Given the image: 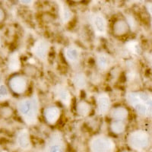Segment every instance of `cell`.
<instances>
[{
  "instance_id": "6da1fadb",
  "label": "cell",
  "mask_w": 152,
  "mask_h": 152,
  "mask_svg": "<svg viewBox=\"0 0 152 152\" xmlns=\"http://www.w3.org/2000/svg\"><path fill=\"white\" fill-rule=\"evenodd\" d=\"M126 100L137 113L152 119V97L144 91H131L126 95Z\"/></svg>"
},
{
  "instance_id": "7a4b0ae2",
  "label": "cell",
  "mask_w": 152,
  "mask_h": 152,
  "mask_svg": "<svg viewBox=\"0 0 152 152\" xmlns=\"http://www.w3.org/2000/svg\"><path fill=\"white\" fill-rule=\"evenodd\" d=\"M18 112L26 124L31 126L37 123L39 114V103L37 97H27L18 104Z\"/></svg>"
},
{
  "instance_id": "3957f363",
  "label": "cell",
  "mask_w": 152,
  "mask_h": 152,
  "mask_svg": "<svg viewBox=\"0 0 152 152\" xmlns=\"http://www.w3.org/2000/svg\"><path fill=\"white\" fill-rule=\"evenodd\" d=\"M9 91L16 96H22L29 89V79L28 75L16 72L11 75L7 81Z\"/></svg>"
},
{
  "instance_id": "277c9868",
  "label": "cell",
  "mask_w": 152,
  "mask_h": 152,
  "mask_svg": "<svg viewBox=\"0 0 152 152\" xmlns=\"http://www.w3.org/2000/svg\"><path fill=\"white\" fill-rule=\"evenodd\" d=\"M127 143L132 150L142 151L148 148L151 143L150 135L143 130H135L129 135Z\"/></svg>"
},
{
  "instance_id": "5b68a950",
  "label": "cell",
  "mask_w": 152,
  "mask_h": 152,
  "mask_svg": "<svg viewBox=\"0 0 152 152\" xmlns=\"http://www.w3.org/2000/svg\"><path fill=\"white\" fill-rule=\"evenodd\" d=\"M91 152H114L116 146L113 139L104 135L93 137L89 145Z\"/></svg>"
},
{
  "instance_id": "8992f818",
  "label": "cell",
  "mask_w": 152,
  "mask_h": 152,
  "mask_svg": "<svg viewBox=\"0 0 152 152\" xmlns=\"http://www.w3.org/2000/svg\"><path fill=\"white\" fill-rule=\"evenodd\" d=\"M131 31V26L129 21L124 18H118L114 20L111 26V32L114 37L118 38L127 36Z\"/></svg>"
},
{
  "instance_id": "52a82bcc",
  "label": "cell",
  "mask_w": 152,
  "mask_h": 152,
  "mask_svg": "<svg viewBox=\"0 0 152 152\" xmlns=\"http://www.w3.org/2000/svg\"><path fill=\"white\" fill-rule=\"evenodd\" d=\"M62 110L58 106L50 105L43 109V116L46 123L50 126H55L60 119Z\"/></svg>"
},
{
  "instance_id": "ba28073f",
  "label": "cell",
  "mask_w": 152,
  "mask_h": 152,
  "mask_svg": "<svg viewBox=\"0 0 152 152\" xmlns=\"http://www.w3.org/2000/svg\"><path fill=\"white\" fill-rule=\"evenodd\" d=\"M50 50V43L46 39H39L34 44L33 53L37 59L44 61L48 56Z\"/></svg>"
},
{
  "instance_id": "9c48e42d",
  "label": "cell",
  "mask_w": 152,
  "mask_h": 152,
  "mask_svg": "<svg viewBox=\"0 0 152 152\" xmlns=\"http://www.w3.org/2000/svg\"><path fill=\"white\" fill-rule=\"evenodd\" d=\"M48 152H64V141L59 132L53 133L48 142Z\"/></svg>"
},
{
  "instance_id": "30bf717a",
  "label": "cell",
  "mask_w": 152,
  "mask_h": 152,
  "mask_svg": "<svg viewBox=\"0 0 152 152\" xmlns=\"http://www.w3.org/2000/svg\"><path fill=\"white\" fill-rule=\"evenodd\" d=\"M97 107L98 113L100 115H106L109 113L112 108L111 107V100L107 94H100L97 98Z\"/></svg>"
},
{
  "instance_id": "8fae6325",
  "label": "cell",
  "mask_w": 152,
  "mask_h": 152,
  "mask_svg": "<svg viewBox=\"0 0 152 152\" xmlns=\"http://www.w3.org/2000/svg\"><path fill=\"white\" fill-rule=\"evenodd\" d=\"M109 114L112 120L125 121L128 119L129 116V111L124 106L118 105L112 107L110 110Z\"/></svg>"
},
{
  "instance_id": "7c38bea8",
  "label": "cell",
  "mask_w": 152,
  "mask_h": 152,
  "mask_svg": "<svg viewBox=\"0 0 152 152\" xmlns=\"http://www.w3.org/2000/svg\"><path fill=\"white\" fill-rule=\"evenodd\" d=\"M55 95L59 101L68 106L71 102V94L66 87L62 85H57L55 88Z\"/></svg>"
},
{
  "instance_id": "4fadbf2b",
  "label": "cell",
  "mask_w": 152,
  "mask_h": 152,
  "mask_svg": "<svg viewBox=\"0 0 152 152\" xmlns=\"http://www.w3.org/2000/svg\"><path fill=\"white\" fill-rule=\"evenodd\" d=\"M76 113L81 117L89 116L92 111V106L86 100H80L75 106Z\"/></svg>"
},
{
  "instance_id": "5bb4252c",
  "label": "cell",
  "mask_w": 152,
  "mask_h": 152,
  "mask_svg": "<svg viewBox=\"0 0 152 152\" xmlns=\"http://www.w3.org/2000/svg\"><path fill=\"white\" fill-rule=\"evenodd\" d=\"M64 56L69 63H76L80 59V51L78 49L73 46H69L65 49Z\"/></svg>"
},
{
  "instance_id": "9a60e30c",
  "label": "cell",
  "mask_w": 152,
  "mask_h": 152,
  "mask_svg": "<svg viewBox=\"0 0 152 152\" xmlns=\"http://www.w3.org/2000/svg\"><path fill=\"white\" fill-rule=\"evenodd\" d=\"M17 143L23 150H28L31 148V141L30 134L27 130H22L17 136Z\"/></svg>"
},
{
  "instance_id": "2e32d148",
  "label": "cell",
  "mask_w": 152,
  "mask_h": 152,
  "mask_svg": "<svg viewBox=\"0 0 152 152\" xmlns=\"http://www.w3.org/2000/svg\"><path fill=\"white\" fill-rule=\"evenodd\" d=\"M93 26L95 31L99 34H103L107 30V21L103 15H95L93 18Z\"/></svg>"
},
{
  "instance_id": "e0dca14e",
  "label": "cell",
  "mask_w": 152,
  "mask_h": 152,
  "mask_svg": "<svg viewBox=\"0 0 152 152\" xmlns=\"http://www.w3.org/2000/svg\"><path fill=\"white\" fill-rule=\"evenodd\" d=\"M112 64V59L106 53H100L96 59V65L100 71H107Z\"/></svg>"
},
{
  "instance_id": "ac0fdd59",
  "label": "cell",
  "mask_w": 152,
  "mask_h": 152,
  "mask_svg": "<svg viewBox=\"0 0 152 152\" xmlns=\"http://www.w3.org/2000/svg\"><path fill=\"white\" fill-rule=\"evenodd\" d=\"M126 129V123L125 121L112 120L110 124V130L115 135H120L125 132Z\"/></svg>"
},
{
  "instance_id": "d6986e66",
  "label": "cell",
  "mask_w": 152,
  "mask_h": 152,
  "mask_svg": "<svg viewBox=\"0 0 152 152\" xmlns=\"http://www.w3.org/2000/svg\"><path fill=\"white\" fill-rule=\"evenodd\" d=\"M72 83L75 88L77 89H80V90L84 89L86 88L87 84H88L86 76L82 72H77L73 76Z\"/></svg>"
},
{
  "instance_id": "ffe728a7",
  "label": "cell",
  "mask_w": 152,
  "mask_h": 152,
  "mask_svg": "<svg viewBox=\"0 0 152 152\" xmlns=\"http://www.w3.org/2000/svg\"><path fill=\"white\" fill-rule=\"evenodd\" d=\"M20 66H21V62L18 56L16 53L12 54L9 59V69L12 71H16L20 69Z\"/></svg>"
},
{
  "instance_id": "44dd1931",
  "label": "cell",
  "mask_w": 152,
  "mask_h": 152,
  "mask_svg": "<svg viewBox=\"0 0 152 152\" xmlns=\"http://www.w3.org/2000/svg\"><path fill=\"white\" fill-rule=\"evenodd\" d=\"M60 17L63 22H68L72 17L71 10L66 5H62L60 7Z\"/></svg>"
},
{
  "instance_id": "7402d4cb",
  "label": "cell",
  "mask_w": 152,
  "mask_h": 152,
  "mask_svg": "<svg viewBox=\"0 0 152 152\" xmlns=\"http://www.w3.org/2000/svg\"><path fill=\"white\" fill-rule=\"evenodd\" d=\"M14 114V110L9 106H2L0 107V116L3 119H9Z\"/></svg>"
},
{
  "instance_id": "603a6c76",
  "label": "cell",
  "mask_w": 152,
  "mask_h": 152,
  "mask_svg": "<svg viewBox=\"0 0 152 152\" xmlns=\"http://www.w3.org/2000/svg\"><path fill=\"white\" fill-rule=\"evenodd\" d=\"M9 94V90L7 86L2 85L0 86V99H5L8 97Z\"/></svg>"
},
{
  "instance_id": "cb8c5ba5",
  "label": "cell",
  "mask_w": 152,
  "mask_h": 152,
  "mask_svg": "<svg viewBox=\"0 0 152 152\" xmlns=\"http://www.w3.org/2000/svg\"><path fill=\"white\" fill-rule=\"evenodd\" d=\"M6 18H7L6 12L4 9V8H2V6H0V24H2L5 21Z\"/></svg>"
},
{
  "instance_id": "d4e9b609",
  "label": "cell",
  "mask_w": 152,
  "mask_h": 152,
  "mask_svg": "<svg viewBox=\"0 0 152 152\" xmlns=\"http://www.w3.org/2000/svg\"><path fill=\"white\" fill-rule=\"evenodd\" d=\"M147 10L148 12L149 15H150L151 18V26H152V3H149L147 5Z\"/></svg>"
}]
</instances>
